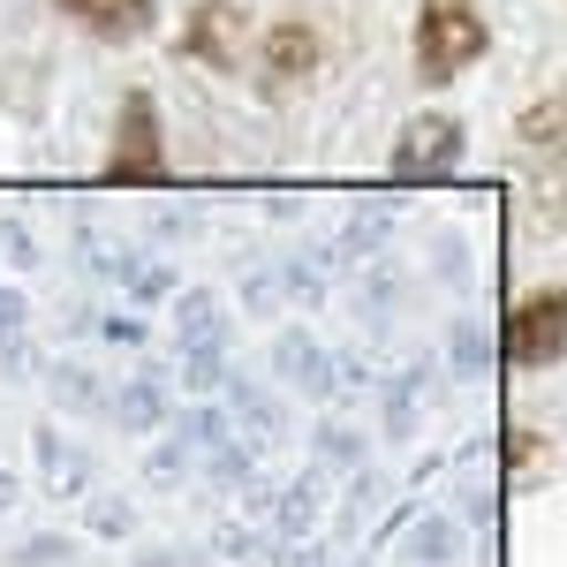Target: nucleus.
Masks as SVG:
<instances>
[{
  "mask_svg": "<svg viewBox=\"0 0 567 567\" xmlns=\"http://www.w3.org/2000/svg\"><path fill=\"white\" fill-rule=\"evenodd\" d=\"M462 152H470V130H462L454 114H416V122L401 130V144H393V175H401V182L454 175Z\"/></svg>",
  "mask_w": 567,
  "mask_h": 567,
  "instance_id": "nucleus-5",
  "label": "nucleus"
},
{
  "mask_svg": "<svg viewBox=\"0 0 567 567\" xmlns=\"http://www.w3.org/2000/svg\"><path fill=\"white\" fill-rule=\"evenodd\" d=\"M499 355L515 371H553V363H567V280L529 288V296L507 303V318H499Z\"/></svg>",
  "mask_w": 567,
  "mask_h": 567,
  "instance_id": "nucleus-3",
  "label": "nucleus"
},
{
  "mask_svg": "<svg viewBox=\"0 0 567 567\" xmlns=\"http://www.w3.org/2000/svg\"><path fill=\"white\" fill-rule=\"evenodd\" d=\"M250 69H258L265 91H288V84H310L326 69V31L310 16H272L250 45Z\"/></svg>",
  "mask_w": 567,
  "mask_h": 567,
  "instance_id": "nucleus-4",
  "label": "nucleus"
},
{
  "mask_svg": "<svg viewBox=\"0 0 567 567\" xmlns=\"http://www.w3.org/2000/svg\"><path fill=\"white\" fill-rule=\"evenodd\" d=\"M99 175H106V182H167V175H175V159H167V122H159V99H152L144 84L122 91V106H114V144H106Z\"/></svg>",
  "mask_w": 567,
  "mask_h": 567,
  "instance_id": "nucleus-2",
  "label": "nucleus"
},
{
  "mask_svg": "<svg viewBox=\"0 0 567 567\" xmlns=\"http://www.w3.org/2000/svg\"><path fill=\"white\" fill-rule=\"evenodd\" d=\"M515 136H523V152H567V84H553L545 99H529L523 114H515Z\"/></svg>",
  "mask_w": 567,
  "mask_h": 567,
  "instance_id": "nucleus-8",
  "label": "nucleus"
},
{
  "mask_svg": "<svg viewBox=\"0 0 567 567\" xmlns=\"http://www.w3.org/2000/svg\"><path fill=\"white\" fill-rule=\"evenodd\" d=\"M53 16H69L99 45H136L159 31V0H53Z\"/></svg>",
  "mask_w": 567,
  "mask_h": 567,
  "instance_id": "nucleus-7",
  "label": "nucleus"
},
{
  "mask_svg": "<svg viewBox=\"0 0 567 567\" xmlns=\"http://www.w3.org/2000/svg\"><path fill=\"white\" fill-rule=\"evenodd\" d=\"M492 53V23H484L477 0H416V23H409V61H416V84H462Z\"/></svg>",
  "mask_w": 567,
  "mask_h": 567,
  "instance_id": "nucleus-1",
  "label": "nucleus"
},
{
  "mask_svg": "<svg viewBox=\"0 0 567 567\" xmlns=\"http://www.w3.org/2000/svg\"><path fill=\"white\" fill-rule=\"evenodd\" d=\"M250 31H243V8L235 0H197L189 16H182V53L189 61H205V69H219V76H235L243 61H250Z\"/></svg>",
  "mask_w": 567,
  "mask_h": 567,
  "instance_id": "nucleus-6",
  "label": "nucleus"
}]
</instances>
